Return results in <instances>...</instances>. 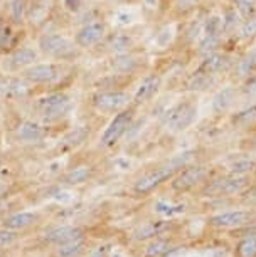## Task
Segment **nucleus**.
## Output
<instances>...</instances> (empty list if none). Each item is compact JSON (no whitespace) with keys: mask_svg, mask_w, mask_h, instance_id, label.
Masks as SVG:
<instances>
[{"mask_svg":"<svg viewBox=\"0 0 256 257\" xmlns=\"http://www.w3.org/2000/svg\"><path fill=\"white\" fill-rule=\"evenodd\" d=\"M216 82L214 76H209L199 69L192 71L189 76L182 82V91L187 93H201V91H207Z\"/></svg>","mask_w":256,"mask_h":257,"instance_id":"21","label":"nucleus"},{"mask_svg":"<svg viewBox=\"0 0 256 257\" xmlns=\"http://www.w3.org/2000/svg\"><path fill=\"white\" fill-rule=\"evenodd\" d=\"M231 6L243 17V21L256 16V0H231Z\"/></svg>","mask_w":256,"mask_h":257,"instance_id":"34","label":"nucleus"},{"mask_svg":"<svg viewBox=\"0 0 256 257\" xmlns=\"http://www.w3.org/2000/svg\"><path fill=\"white\" fill-rule=\"evenodd\" d=\"M253 168H254L253 160H238L236 163H233L231 172H233V175H244V173L251 172Z\"/></svg>","mask_w":256,"mask_h":257,"instance_id":"38","label":"nucleus"},{"mask_svg":"<svg viewBox=\"0 0 256 257\" xmlns=\"http://www.w3.org/2000/svg\"><path fill=\"white\" fill-rule=\"evenodd\" d=\"M37 220V215L32 212H22V213H16V215H11L4 220V227L11 230H19V229H26V227L32 225L34 222Z\"/></svg>","mask_w":256,"mask_h":257,"instance_id":"26","label":"nucleus"},{"mask_svg":"<svg viewBox=\"0 0 256 257\" xmlns=\"http://www.w3.org/2000/svg\"><path fill=\"white\" fill-rule=\"evenodd\" d=\"M189 160H191L189 153H184V155H181V157L170 160L168 163L162 165V167L145 173L143 177H140L138 180L135 182L133 192L137 193V195H148V193H152L157 187H160L163 182L172 180L182 168L187 167Z\"/></svg>","mask_w":256,"mask_h":257,"instance_id":"4","label":"nucleus"},{"mask_svg":"<svg viewBox=\"0 0 256 257\" xmlns=\"http://www.w3.org/2000/svg\"><path fill=\"white\" fill-rule=\"evenodd\" d=\"M239 257H256V237H246L238 245Z\"/></svg>","mask_w":256,"mask_h":257,"instance_id":"35","label":"nucleus"},{"mask_svg":"<svg viewBox=\"0 0 256 257\" xmlns=\"http://www.w3.org/2000/svg\"><path fill=\"white\" fill-rule=\"evenodd\" d=\"M162 89V76L157 72H150V74L143 76L140 79L138 86L135 88V93L132 94V104L135 108L142 106L148 101H152Z\"/></svg>","mask_w":256,"mask_h":257,"instance_id":"13","label":"nucleus"},{"mask_svg":"<svg viewBox=\"0 0 256 257\" xmlns=\"http://www.w3.org/2000/svg\"><path fill=\"white\" fill-rule=\"evenodd\" d=\"M241 96H248V98H256V74L246 77L239 84Z\"/></svg>","mask_w":256,"mask_h":257,"instance_id":"37","label":"nucleus"},{"mask_svg":"<svg viewBox=\"0 0 256 257\" xmlns=\"http://www.w3.org/2000/svg\"><path fill=\"white\" fill-rule=\"evenodd\" d=\"M69 74H71V62H61V61L36 62V64H32L31 67H27V69H24L21 72V76L29 84L34 86V89L47 88L46 91L64 89L61 86H64V79Z\"/></svg>","mask_w":256,"mask_h":257,"instance_id":"2","label":"nucleus"},{"mask_svg":"<svg viewBox=\"0 0 256 257\" xmlns=\"http://www.w3.org/2000/svg\"><path fill=\"white\" fill-rule=\"evenodd\" d=\"M135 113H137V108H135L133 104H130L128 108H125L122 111H118L117 114H113L112 121H110L108 126L105 128V132L101 133L100 147H103V148L115 147V145L127 135L128 130L132 128V124L135 121Z\"/></svg>","mask_w":256,"mask_h":257,"instance_id":"6","label":"nucleus"},{"mask_svg":"<svg viewBox=\"0 0 256 257\" xmlns=\"http://www.w3.org/2000/svg\"><path fill=\"white\" fill-rule=\"evenodd\" d=\"M0 94H2L4 101H26L36 96V89L21 74H4L2 72Z\"/></svg>","mask_w":256,"mask_h":257,"instance_id":"10","label":"nucleus"},{"mask_svg":"<svg viewBox=\"0 0 256 257\" xmlns=\"http://www.w3.org/2000/svg\"><path fill=\"white\" fill-rule=\"evenodd\" d=\"M81 250H83V242H81V239L67 242V244L61 245L59 257H74V255H78Z\"/></svg>","mask_w":256,"mask_h":257,"instance_id":"36","label":"nucleus"},{"mask_svg":"<svg viewBox=\"0 0 256 257\" xmlns=\"http://www.w3.org/2000/svg\"><path fill=\"white\" fill-rule=\"evenodd\" d=\"M0 197H2V188H0Z\"/></svg>","mask_w":256,"mask_h":257,"instance_id":"46","label":"nucleus"},{"mask_svg":"<svg viewBox=\"0 0 256 257\" xmlns=\"http://www.w3.org/2000/svg\"><path fill=\"white\" fill-rule=\"evenodd\" d=\"M83 232L78 227H69V225H64V227H56L52 229L51 232L46 234V239L49 242H54V244H67V242H72V240H78L81 239Z\"/></svg>","mask_w":256,"mask_h":257,"instance_id":"24","label":"nucleus"},{"mask_svg":"<svg viewBox=\"0 0 256 257\" xmlns=\"http://www.w3.org/2000/svg\"><path fill=\"white\" fill-rule=\"evenodd\" d=\"M163 0H142V7L145 14H153L155 16L157 12L162 11Z\"/></svg>","mask_w":256,"mask_h":257,"instance_id":"40","label":"nucleus"},{"mask_svg":"<svg viewBox=\"0 0 256 257\" xmlns=\"http://www.w3.org/2000/svg\"><path fill=\"white\" fill-rule=\"evenodd\" d=\"M110 34V24L103 19H93L90 22H84L74 31L72 41L81 51H90L98 47L105 37Z\"/></svg>","mask_w":256,"mask_h":257,"instance_id":"7","label":"nucleus"},{"mask_svg":"<svg viewBox=\"0 0 256 257\" xmlns=\"http://www.w3.org/2000/svg\"><path fill=\"white\" fill-rule=\"evenodd\" d=\"M83 6H84V0H62V9L67 14H72V16L83 11Z\"/></svg>","mask_w":256,"mask_h":257,"instance_id":"39","label":"nucleus"},{"mask_svg":"<svg viewBox=\"0 0 256 257\" xmlns=\"http://www.w3.org/2000/svg\"><path fill=\"white\" fill-rule=\"evenodd\" d=\"M2 101H4V99H2V94H0V104H2Z\"/></svg>","mask_w":256,"mask_h":257,"instance_id":"45","label":"nucleus"},{"mask_svg":"<svg viewBox=\"0 0 256 257\" xmlns=\"http://www.w3.org/2000/svg\"><path fill=\"white\" fill-rule=\"evenodd\" d=\"M231 121H233V124H236V126H249V124L256 123V104H251L248 108L234 113Z\"/></svg>","mask_w":256,"mask_h":257,"instance_id":"33","label":"nucleus"},{"mask_svg":"<svg viewBox=\"0 0 256 257\" xmlns=\"http://www.w3.org/2000/svg\"><path fill=\"white\" fill-rule=\"evenodd\" d=\"M221 17H223V32H224V36H229V34L238 32L241 22H243V17H241L239 14L234 11L233 6H229L228 9H226Z\"/></svg>","mask_w":256,"mask_h":257,"instance_id":"29","label":"nucleus"},{"mask_svg":"<svg viewBox=\"0 0 256 257\" xmlns=\"http://www.w3.org/2000/svg\"><path fill=\"white\" fill-rule=\"evenodd\" d=\"M224 36H202V39L197 44V52L204 57L207 54H212V52L221 51V46L224 44Z\"/></svg>","mask_w":256,"mask_h":257,"instance_id":"30","label":"nucleus"},{"mask_svg":"<svg viewBox=\"0 0 256 257\" xmlns=\"http://www.w3.org/2000/svg\"><path fill=\"white\" fill-rule=\"evenodd\" d=\"M29 4H31V0H2V6H4L2 14L14 26L26 27Z\"/></svg>","mask_w":256,"mask_h":257,"instance_id":"19","label":"nucleus"},{"mask_svg":"<svg viewBox=\"0 0 256 257\" xmlns=\"http://www.w3.org/2000/svg\"><path fill=\"white\" fill-rule=\"evenodd\" d=\"M36 47L39 49L41 56L49 61L72 62L81 54V49L74 44L72 37H67L66 34L56 31L41 32L37 36Z\"/></svg>","mask_w":256,"mask_h":257,"instance_id":"3","label":"nucleus"},{"mask_svg":"<svg viewBox=\"0 0 256 257\" xmlns=\"http://www.w3.org/2000/svg\"><path fill=\"white\" fill-rule=\"evenodd\" d=\"M32 108L37 119L44 124L59 123L74 108V98L67 89H52L32 96Z\"/></svg>","mask_w":256,"mask_h":257,"instance_id":"1","label":"nucleus"},{"mask_svg":"<svg viewBox=\"0 0 256 257\" xmlns=\"http://www.w3.org/2000/svg\"><path fill=\"white\" fill-rule=\"evenodd\" d=\"M168 249V244L163 240H158V242H153V244L147 249V257H158L162 255L163 252H167Z\"/></svg>","mask_w":256,"mask_h":257,"instance_id":"41","label":"nucleus"},{"mask_svg":"<svg viewBox=\"0 0 256 257\" xmlns=\"http://www.w3.org/2000/svg\"><path fill=\"white\" fill-rule=\"evenodd\" d=\"M16 240V232H12L11 229L0 230V247H7Z\"/></svg>","mask_w":256,"mask_h":257,"instance_id":"43","label":"nucleus"},{"mask_svg":"<svg viewBox=\"0 0 256 257\" xmlns=\"http://www.w3.org/2000/svg\"><path fill=\"white\" fill-rule=\"evenodd\" d=\"M162 224H150V225H147L145 229H142L138 232V239H147V237H152V235H155L158 234V232L162 230Z\"/></svg>","mask_w":256,"mask_h":257,"instance_id":"42","label":"nucleus"},{"mask_svg":"<svg viewBox=\"0 0 256 257\" xmlns=\"http://www.w3.org/2000/svg\"><path fill=\"white\" fill-rule=\"evenodd\" d=\"M90 104L96 113L117 114L132 104V93L127 89H96L90 96Z\"/></svg>","mask_w":256,"mask_h":257,"instance_id":"5","label":"nucleus"},{"mask_svg":"<svg viewBox=\"0 0 256 257\" xmlns=\"http://www.w3.org/2000/svg\"><path fill=\"white\" fill-rule=\"evenodd\" d=\"M88 137H90V128H88V126H78V128L71 130V132L67 133L66 137L61 140L59 148H61V147L64 148V150L76 148L78 145L83 143Z\"/></svg>","mask_w":256,"mask_h":257,"instance_id":"27","label":"nucleus"},{"mask_svg":"<svg viewBox=\"0 0 256 257\" xmlns=\"http://www.w3.org/2000/svg\"><path fill=\"white\" fill-rule=\"evenodd\" d=\"M249 213L244 210H229V212H223L217 213V215L211 217V224L216 227H236L241 225L248 220Z\"/></svg>","mask_w":256,"mask_h":257,"instance_id":"25","label":"nucleus"},{"mask_svg":"<svg viewBox=\"0 0 256 257\" xmlns=\"http://www.w3.org/2000/svg\"><path fill=\"white\" fill-rule=\"evenodd\" d=\"M52 12V0H31L27 11V29H41L46 26Z\"/></svg>","mask_w":256,"mask_h":257,"instance_id":"18","label":"nucleus"},{"mask_svg":"<svg viewBox=\"0 0 256 257\" xmlns=\"http://www.w3.org/2000/svg\"><path fill=\"white\" fill-rule=\"evenodd\" d=\"M197 118V103L194 99L181 101L163 114L162 123L170 132H184Z\"/></svg>","mask_w":256,"mask_h":257,"instance_id":"9","label":"nucleus"},{"mask_svg":"<svg viewBox=\"0 0 256 257\" xmlns=\"http://www.w3.org/2000/svg\"><path fill=\"white\" fill-rule=\"evenodd\" d=\"M27 27H19L4 16H0V56L11 54L19 46L26 44Z\"/></svg>","mask_w":256,"mask_h":257,"instance_id":"11","label":"nucleus"},{"mask_svg":"<svg viewBox=\"0 0 256 257\" xmlns=\"http://www.w3.org/2000/svg\"><path fill=\"white\" fill-rule=\"evenodd\" d=\"M100 46H103V49L110 56H115V54H125V52L135 51L137 41H135V37L130 32L117 31V32H110Z\"/></svg>","mask_w":256,"mask_h":257,"instance_id":"16","label":"nucleus"},{"mask_svg":"<svg viewBox=\"0 0 256 257\" xmlns=\"http://www.w3.org/2000/svg\"><path fill=\"white\" fill-rule=\"evenodd\" d=\"M239 96V86H226V88L219 89L212 98V111L214 113H226L238 101Z\"/></svg>","mask_w":256,"mask_h":257,"instance_id":"20","label":"nucleus"},{"mask_svg":"<svg viewBox=\"0 0 256 257\" xmlns=\"http://www.w3.org/2000/svg\"><path fill=\"white\" fill-rule=\"evenodd\" d=\"M238 36V41L239 42H254L256 41V16L254 17H249V19H244L241 22V26L236 32Z\"/></svg>","mask_w":256,"mask_h":257,"instance_id":"31","label":"nucleus"},{"mask_svg":"<svg viewBox=\"0 0 256 257\" xmlns=\"http://www.w3.org/2000/svg\"><path fill=\"white\" fill-rule=\"evenodd\" d=\"M202 0H176V7L182 9V11H192L196 9Z\"/></svg>","mask_w":256,"mask_h":257,"instance_id":"44","label":"nucleus"},{"mask_svg":"<svg viewBox=\"0 0 256 257\" xmlns=\"http://www.w3.org/2000/svg\"><path fill=\"white\" fill-rule=\"evenodd\" d=\"M110 67L117 74L135 77L145 67V61L143 57L135 54V51H130L125 54H115L110 57Z\"/></svg>","mask_w":256,"mask_h":257,"instance_id":"15","label":"nucleus"},{"mask_svg":"<svg viewBox=\"0 0 256 257\" xmlns=\"http://www.w3.org/2000/svg\"><path fill=\"white\" fill-rule=\"evenodd\" d=\"M233 72L238 79H246V77L256 74V47L246 51L239 59H236Z\"/></svg>","mask_w":256,"mask_h":257,"instance_id":"23","label":"nucleus"},{"mask_svg":"<svg viewBox=\"0 0 256 257\" xmlns=\"http://www.w3.org/2000/svg\"><path fill=\"white\" fill-rule=\"evenodd\" d=\"M47 126L36 119H24L17 124L16 138L21 143H39L47 137Z\"/></svg>","mask_w":256,"mask_h":257,"instance_id":"17","label":"nucleus"},{"mask_svg":"<svg viewBox=\"0 0 256 257\" xmlns=\"http://www.w3.org/2000/svg\"><path fill=\"white\" fill-rule=\"evenodd\" d=\"M91 177H93V167L83 165V167L69 170L64 177V183H67V185H81V183L88 182Z\"/></svg>","mask_w":256,"mask_h":257,"instance_id":"28","label":"nucleus"},{"mask_svg":"<svg viewBox=\"0 0 256 257\" xmlns=\"http://www.w3.org/2000/svg\"><path fill=\"white\" fill-rule=\"evenodd\" d=\"M209 177V168L206 167H184L172 178V188L176 192H187L199 185Z\"/></svg>","mask_w":256,"mask_h":257,"instance_id":"14","label":"nucleus"},{"mask_svg":"<svg viewBox=\"0 0 256 257\" xmlns=\"http://www.w3.org/2000/svg\"><path fill=\"white\" fill-rule=\"evenodd\" d=\"M41 52L36 46L22 44L14 49L11 54L4 56L0 61V69L4 74H21L24 69L39 62Z\"/></svg>","mask_w":256,"mask_h":257,"instance_id":"8","label":"nucleus"},{"mask_svg":"<svg viewBox=\"0 0 256 257\" xmlns=\"http://www.w3.org/2000/svg\"><path fill=\"white\" fill-rule=\"evenodd\" d=\"M234 56L229 54V52H224V51H217V52H212V54H207L201 59L199 66L196 69H199L202 72L209 76H224V74H229L233 72V67H234Z\"/></svg>","mask_w":256,"mask_h":257,"instance_id":"12","label":"nucleus"},{"mask_svg":"<svg viewBox=\"0 0 256 257\" xmlns=\"http://www.w3.org/2000/svg\"><path fill=\"white\" fill-rule=\"evenodd\" d=\"M202 34H204V36H224L223 17L209 16L206 21H202Z\"/></svg>","mask_w":256,"mask_h":257,"instance_id":"32","label":"nucleus"},{"mask_svg":"<svg viewBox=\"0 0 256 257\" xmlns=\"http://www.w3.org/2000/svg\"><path fill=\"white\" fill-rule=\"evenodd\" d=\"M248 180L243 175H233L229 178H223V180H217L211 185L209 190L216 192L217 195H234L244 190Z\"/></svg>","mask_w":256,"mask_h":257,"instance_id":"22","label":"nucleus"}]
</instances>
